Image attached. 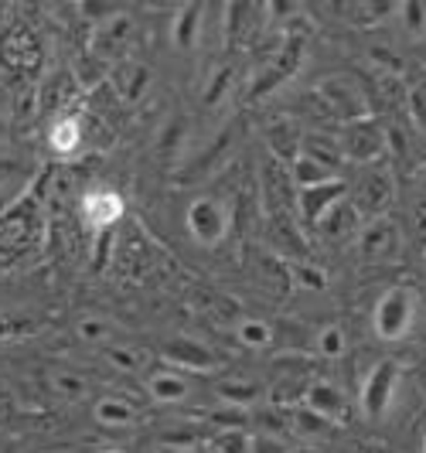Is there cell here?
I'll return each mask as SVG.
<instances>
[{
  "instance_id": "1",
  "label": "cell",
  "mask_w": 426,
  "mask_h": 453,
  "mask_svg": "<svg viewBox=\"0 0 426 453\" xmlns=\"http://www.w3.org/2000/svg\"><path fill=\"white\" fill-rule=\"evenodd\" d=\"M372 327L382 341H399L409 334L413 327V294L403 287H392L385 290L382 300L376 303V314H372Z\"/></svg>"
},
{
  "instance_id": "2",
  "label": "cell",
  "mask_w": 426,
  "mask_h": 453,
  "mask_svg": "<svg viewBox=\"0 0 426 453\" xmlns=\"http://www.w3.org/2000/svg\"><path fill=\"white\" fill-rule=\"evenodd\" d=\"M396 382H399V365L392 362V358H382L368 372L365 386H361V409H365V416H372V419L385 416V409H389L392 395H396Z\"/></svg>"
},
{
  "instance_id": "3",
  "label": "cell",
  "mask_w": 426,
  "mask_h": 453,
  "mask_svg": "<svg viewBox=\"0 0 426 453\" xmlns=\"http://www.w3.org/2000/svg\"><path fill=\"white\" fill-rule=\"evenodd\" d=\"M0 55L4 62L21 72H35L42 62V45H38V35L27 27V24H11L4 35H0Z\"/></svg>"
},
{
  "instance_id": "4",
  "label": "cell",
  "mask_w": 426,
  "mask_h": 453,
  "mask_svg": "<svg viewBox=\"0 0 426 453\" xmlns=\"http://www.w3.org/2000/svg\"><path fill=\"white\" fill-rule=\"evenodd\" d=\"M188 228L202 246H219L228 232V215L212 198H195L188 208Z\"/></svg>"
},
{
  "instance_id": "5",
  "label": "cell",
  "mask_w": 426,
  "mask_h": 453,
  "mask_svg": "<svg viewBox=\"0 0 426 453\" xmlns=\"http://www.w3.org/2000/svg\"><path fill=\"white\" fill-rule=\"evenodd\" d=\"M345 181H324L317 184V188H304L300 195H297V208H300V215L307 219V222H314V226H321L331 211L337 208V202L345 198Z\"/></svg>"
},
{
  "instance_id": "6",
  "label": "cell",
  "mask_w": 426,
  "mask_h": 453,
  "mask_svg": "<svg viewBox=\"0 0 426 453\" xmlns=\"http://www.w3.org/2000/svg\"><path fill=\"white\" fill-rule=\"evenodd\" d=\"M130 31H134V24H130V18H123V14H116L112 21H99L96 38H92L96 55H103V58L123 55V48H127V42H130Z\"/></svg>"
},
{
  "instance_id": "7",
  "label": "cell",
  "mask_w": 426,
  "mask_h": 453,
  "mask_svg": "<svg viewBox=\"0 0 426 453\" xmlns=\"http://www.w3.org/2000/svg\"><path fill=\"white\" fill-rule=\"evenodd\" d=\"M164 362L167 365H181V368H191V372H208L215 365V355L191 338H178L164 348Z\"/></svg>"
},
{
  "instance_id": "8",
  "label": "cell",
  "mask_w": 426,
  "mask_h": 453,
  "mask_svg": "<svg viewBox=\"0 0 426 453\" xmlns=\"http://www.w3.org/2000/svg\"><path fill=\"white\" fill-rule=\"evenodd\" d=\"M304 406L314 409L317 416H324V419H331V423H341V419H345V409H348V399H345L341 388L328 386V382H317V386L307 388Z\"/></svg>"
},
{
  "instance_id": "9",
  "label": "cell",
  "mask_w": 426,
  "mask_h": 453,
  "mask_svg": "<svg viewBox=\"0 0 426 453\" xmlns=\"http://www.w3.org/2000/svg\"><path fill=\"white\" fill-rule=\"evenodd\" d=\"M341 154H348L352 160H372L382 154V134L372 123H355L345 143H341Z\"/></svg>"
},
{
  "instance_id": "10",
  "label": "cell",
  "mask_w": 426,
  "mask_h": 453,
  "mask_svg": "<svg viewBox=\"0 0 426 453\" xmlns=\"http://www.w3.org/2000/svg\"><path fill=\"white\" fill-rule=\"evenodd\" d=\"M82 211H86V219H89L92 226L103 232V228L116 226V219L123 215V202L112 191H92L89 198L82 202Z\"/></svg>"
},
{
  "instance_id": "11",
  "label": "cell",
  "mask_w": 426,
  "mask_h": 453,
  "mask_svg": "<svg viewBox=\"0 0 426 453\" xmlns=\"http://www.w3.org/2000/svg\"><path fill=\"white\" fill-rule=\"evenodd\" d=\"M202 14H205L202 4H184V7H181L178 18H174V31H171L174 48L191 51V48L198 45V24H202Z\"/></svg>"
},
{
  "instance_id": "12",
  "label": "cell",
  "mask_w": 426,
  "mask_h": 453,
  "mask_svg": "<svg viewBox=\"0 0 426 453\" xmlns=\"http://www.w3.org/2000/svg\"><path fill=\"white\" fill-rule=\"evenodd\" d=\"M151 395H154V403H164V406H171V403H181L184 395H188V382H184V375L181 372H154L151 375Z\"/></svg>"
},
{
  "instance_id": "13",
  "label": "cell",
  "mask_w": 426,
  "mask_h": 453,
  "mask_svg": "<svg viewBox=\"0 0 426 453\" xmlns=\"http://www.w3.org/2000/svg\"><path fill=\"white\" fill-rule=\"evenodd\" d=\"M290 178H293V184H297V191L317 188V184H324V181H335V174H331L328 167H321L317 160H311L307 154H300V157L290 164Z\"/></svg>"
},
{
  "instance_id": "14",
  "label": "cell",
  "mask_w": 426,
  "mask_h": 453,
  "mask_svg": "<svg viewBox=\"0 0 426 453\" xmlns=\"http://www.w3.org/2000/svg\"><path fill=\"white\" fill-rule=\"evenodd\" d=\"M290 419H293V433H297V436H331L337 426V423L324 419V416H317L314 409H307V406L293 409Z\"/></svg>"
},
{
  "instance_id": "15",
  "label": "cell",
  "mask_w": 426,
  "mask_h": 453,
  "mask_svg": "<svg viewBox=\"0 0 426 453\" xmlns=\"http://www.w3.org/2000/svg\"><path fill=\"white\" fill-rule=\"evenodd\" d=\"M252 423H256V430L263 433V436H280V440H287V433L293 430L290 412L283 406H269L263 412H256Z\"/></svg>"
},
{
  "instance_id": "16",
  "label": "cell",
  "mask_w": 426,
  "mask_h": 453,
  "mask_svg": "<svg viewBox=\"0 0 426 453\" xmlns=\"http://www.w3.org/2000/svg\"><path fill=\"white\" fill-rule=\"evenodd\" d=\"M96 419L103 423V426H130L136 419V412L134 406L127 403V399H99L96 403Z\"/></svg>"
},
{
  "instance_id": "17",
  "label": "cell",
  "mask_w": 426,
  "mask_h": 453,
  "mask_svg": "<svg viewBox=\"0 0 426 453\" xmlns=\"http://www.w3.org/2000/svg\"><path fill=\"white\" fill-rule=\"evenodd\" d=\"M79 140H82V127H79V119H58L55 127H51V134H48V143H51V150L55 154H72L75 147H79Z\"/></svg>"
},
{
  "instance_id": "18",
  "label": "cell",
  "mask_w": 426,
  "mask_h": 453,
  "mask_svg": "<svg viewBox=\"0 0 426 453\" xmlns=\"http://www.w3.org/2000/svg\"><path fill=\"white\" fill-rule=\"evenodd\" d=\"M215 392H219V399H222L225 406H236V409H249L263 395V388L252 386V382H219Z\"/></svg>"
},
{
  "instance_id": "19",
  "label": "cell",
  "mask_w": 426,
  "mask_h": 453,
  "mask_svg": "<svg viewBox=\"0 0 426 453\" xmlns=\"http://www.w3.org/2000/svg\"><path fill=\"white\" fill-rule=\"evenodd\" d=\"M215 453H249L252 450V433L249 430H219L212 436Z\"/></svg>"
},
{
  "instance_id": "20",
  "label": "cell",
  "mask_w": 426,
  "mask_h": 453,
  "mask_svg": "<svg viewBox=\"0 0 426 453\" xmlns=\"http://www.w3.org/2000/svg\"><path fill=\"white\" fill-rule=\"evenodd\" d=\"M236 334H239L243 348H249V351L267 348V344H269V327L263 324V320H243V324L236 327Z\"/></svg>"
},
{
  "instance_id": "21",
  "label": "cell",
  "mask_w": 426,
  "mask_h": 453,
  "mask_svg": "<svg viewBox=\"0 0 426 453\" xmlns=\"http://www.w3.org/2000/svg\"><path fill=\"white\" fill-rule=\"evenodd\" d=\"M212 423H215L219 430H246L249 423H252V416H249V409L222 406L219 412H212Z\"/></svg>"
},
{
  "instance_id": "22",
  "label": "cell",
  "mask_w": 426,
  "mask_h": 453,
  "mask_svg": "<svg viewBox=\"0 0 426 453\" xmlns=\"http://www.w3.org/2000/svg\"><path fill=\"white\" fill-rule=\"evenodd\" d=\"M399 18H403L406 31H409L413 38H420L426 31V7L420 0H406L403 7H399Z\"/></svg>"
},
{
  "instance_id": "23",
  "label": "cell",
  "mask_w": 426,
  "mask_h": 453,
  "mask_svg": "<svg viewBox=\"0 0 426 453\" xmlns=\"http://www.w3.org/2000/svg\"><path fill=\"white\" fill-rule=\"evenodd\" d=\"M147 82H151V68H147V65H130L127 86H123V99H127V103H136V99L147 92Z\"/></svg>"
},
{
  "instance_id": "24",
  "label": "cell",
  "mask_w": 426,
  "mask_h": 453,
  "mask_svg": "<svg viewBox=\"0 0 426 453\" xmlns=\"http://www.w3.org/2000/svg\"><path fill=\"white\" fill-rule=\"evenodd\" d=\"M228 82H232V68H219L215 79H212V86L205 89V106H215L225 92H228Z\"/></svg>"
},
{
  "instance_id": "25",
  "label": "cell",
  "mask_w": 426,
  "mask_h": 453,
  "mask_svg": "<svg viewBox=\"0 0 426 453\" xmlns=\"http://www.w3.org/2000/svg\"><path fill=\"white\" fill-rule=\"evenodd\" d=\"M293 447L280 436H263V433H252V450L249 453H290Z\"/></svg>"
},
{
  "instance_id": "26",
  "label": "cell",
  "mask_w": 426,
  "mask_h": 453,
  "mask_svg": "<svg viewBox=\"0 0 426 453\" xmlns=\"http://www.w3.org/2000/svg\"><path fill=\"white\" fill-rule=\"evenodd\" d=\"M110 252H112V228H103V232H99V239H96V256H92V266H96V270H106Z\"/></svg>"
},
{
  "instance_id": "27",
  "label": "cell",
  "mask_w": 426,
  "mask_h": 453,
  "mask_svg": "<svg viewBox=\"0 0 426 453\" xmlns=\"http://www.w3.org/2000/svg\"><path fill=\"white\" fill-rule=\"evenodd\" d=\"M317 348H321V355H341V351H345V334H341L337 327H328V331L317 338Z\"/></svg>"
},
{
  "instance_id": "28",
  "label": "cell",
  "mask_w": 426,
  "mask_h": 453,
  "mask_svg": "<svg viewBox=\"0 0 426 453\" xmlns=\"http://www.w3.org/2000/svg\"><path fill=\"white\" fill-rule=\"evenodd\" d=\"M160 443H164V447H174V450H191L198 440H195L191 433H164Z\"/></svg>"
},
{
  "instance_id": "29",
  "label": "cell",
  "mask_w": 426,
  "mask_h": 453,
  "mask_svg": "<svg viewBox=\"0 0 426 453\" xmlns=\"http://www.w3.org/2000/svg\"><path fill=\"white\" fill-rule=\"evenodd\" d=\"M35 327L27 320H7L0 318V338H18V334H31Z\"/></svg>"
},
{
  "instance_id": "30",
  "label": "cell",
  "mask_w": 426,
  "mask_h": 453,
  "mask_svg": "<svg viewBox=\"0 0 426 453\" xmlns=\"http://www.w3.org/2000/svg\"><path fill=\"white\" fill-rule=\"evenodd\" d=\"M110 362L120 365V368H127V372H136V368H140V358H136L134 351H123V348H110Z\"/></svg>"
},
{
  "instance_id": "31",
  "label": "cell",
  "mask_w": 426,
  "mask_h": 453,
  "mask_svg": "<svg viewBox=\"0 0 426 453\" xmlns=\"http://www.w3.org/2000/svg\"><path fill=\"white\" fill-rule=\"evenodd\" d=\"M293 276H297L300 283H307V287H324V283H328V280H324V273L311 270V266H297V270H293Z\"/></svg>"
},
{
  "instance_id": "32",
  "label": "cell",
  "mask_w": 426,
  "mask_h": 453,
  "mask_svg": "<svg viewBox=\"0 0 426 453\" xmlns=\"http://www.w3.org/2000/svg\"><path fill=\"white\" fill-rule=\"evenodd\" d=\"M79 334H82L86 341H103L106 338V324H103V320H82Z\"/></svg>"
},
{
  "instance_id": "33",
  "label": "cell",
  "mask_w": 426,
  "mask_h": 453,
  "mask_svg": "<svg viewBox=\"0 0 426 453\" xmlns=\"http://www.w3.org/2000/svg\"><path fill=\"white\" fill-rule=\"evenodd\" d=\"M290 453H321V450H317V447H307V443H304V447H293Z\"/></svg>"
},
{
  "instance_id": "34",
  "label": "cell",
  "mask_w": 426,
  "mask_h": 453,
  "mask_svg": "<svg viewBox=\"0 0 426 453\" xmlns=\"http://www.w3.org/2000/svg\"><path fill=\"white\" fill-rule=\"evenodd\" d=\"M4 140H7V119L0 116V143H4Z\"/></svg>"
},
{
  "instance_id": "35",
  "label": "cell",
  "mask_w": 426,
  "mask_h": 453,
  "mask_svg": "<svg viewBox=\"0 0 426 453\" xmlns=\"http://www.w3.org/2000/svg\"><path fill=\"white\" fill-rule=\"evenodd\" d=\"M4 416H7V403H0V419H4Z\"/></svg>"
},
{
  "instance_id": "36",
  "label": "cell",
  "mask_w": 426,
  "mask_h": 453,
  "mask_svg": "<svg viewBox=\"0 0 426 453\" xmlns=\"http://www.w3.org/2000/svg\"><path fill=\"white\" fill-rule=\"evenodd\" d=\"M7 202H11V198H0V211H4V208H7Z\"/></svg>"
},
{
  "instance_id": "37",
  "label": "cell",
  "mask_w": 426,
  "mask_h": 453,
  "mask_svg": "<svg viewBox=\"0 0 426 453\" xmlns=\"http://www.w3.org/2000/svg\"><path fill=\"white\" fill-rule=\"evenodd\" d=\"M99 453H123V450H99Z\"/></svg>"
},
{
  "instance_id": "38",
  "label": "cell",
  "mask_w": 426,
  "mask_h": 453,
  "mask_svg": "<svg viewBox=\"0 0 426 453\" xmlns=\"http://www.w3.org/2000/svg\"><path fill=\"white\" fill-rule=\"evenodd\" d=\"M423 453H426V440H423Z\"/></svg>"
}]
</instances>
